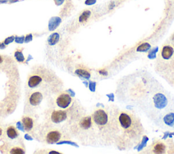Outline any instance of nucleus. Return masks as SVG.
Masks as SVG:
<instances>
[{
	"instance_id": "f257e3e1",
	"label": "nucleus",
	"mask_w": 174,
	"mask_h": 154,
	"mask_svg": "<svg viewBox=\"0 0 174 154\" xmlns=\"http://www.w3.org/2000/svg\"><path fill=\"white\" fill-rule=\"evenodd\" d=\"M54 76L45 67L39 66L32 69L28 75L26 86L28 90H39L43 92L47 89L51 90L52 88V82L54 80Z\"/></svg>"
},
{
	"instance_id": "f03ea898",
	"label": "nucleus",
	"mask_w": 174,
	"mask_h": 154,
	"mask_svg": "<svg viewBox=\"0 0 174 154\" xmlns=\"http://www.w3.org/2000/svg\"><path fill=\"white\" fill-rule=\"evenodd\" d=\"M33 136L46 144L58 143L65 140V134L61 130L46 123L37 127Z\"/></svg>"
},
{
	"instance_id": "7ed1b4c3",
	"label": "nucleus",
	"mask_w": 174,
	"mask_h": 154,
	"mask_svg": "<svg viewBox=\"0 0 174 154\" xmlns=\"http://www.w3.org/2000/svg\"><path fill=\"white\" fill-rule=\"evenodd\" d=\"M67 112L63 109H50L45 114V123L50 126L58 125L67 119Z\"/></svg>"
},
{
	"instance_id": "20e7f679",
	"label": "nucleus",
	"mask_w": 174,
	"mask_h": 154,
	"mask_svg": "<svg viewBox=\"0 0 174 154\" xmlns=\"http://www.w3.org/2000/svg\"><path fill=\"white\" fill-rule=\"evenodd\" d=\"M25 100V110L31 111L32 109H35L41 103L44 97L43 92L39 90H34L27 91Z\"/></svg>"
},
{
	"instance_id": "39448f33",
	"label": "nucleus",
	"mask_w": 174,
	"mask_h": 154,
	"mask_svg": "<svg viewBox=\"0 0 174 154\" xmlns=\"http://www.w3.org/2000/svg\"><path fill=\"white\" fill-rule=\"evenodd\" d=\"M0 151L3 153L12 154H22L25 153V148L21 142L14 143V142L3 140V142L0 145Z\"/></svg>"
},
{
	"instance_id": "423d86ee",
	"label": "nucleus",
	"mask_w": 174,
	"mask_h": 154,
	"mask_svg": "<svg viewBox=\"0 0 174 154\" xmlns=\"http://www.w3.org/2000/svg\"><path fill=\"white\" fill-rule=\"evenodd\" d=\"M22 126L25 132L33 136L37 128L36 119L31 113H24L20 119Z\"/></svg>"
},
{
	"instance_id": "0eeeda50",
	"label": "nucleus",
	"mask_w": 174,
	"mask_h": 154,
	"mask_svg": "<svg viewBox=\"0 0 174 154\" xmlns=\"http://www.w3.org/2000/svg\"><path fill=\"white\" fill-rule=\"evenodd\" d=\"M3 138H4L6 141L15 142L19 139L20 132L14 125H8L4 129Z\"/></svg>"
},
{
	"instance_id": "6e6552de",
	"label": "nucleus",
	"mask_w": 174,
	"mask_h": 154,
	"mask_svg": "<svg viewBox=\"0 0 174 154\" xmlns=\"http://www.w3.org/2000/svg\"><path fill=\"white\" fill-rule=\"evenodd\" d=\"M72 99L69 93L61 92L57 95L55 99V103L58 108L61 109H65L69 107Z\"/></svg>"
},
{
	"instance_id": "1a4fd4ad",
	"label": "nucleus",
	"mask_w": 174,
	"mask_h": 154,
	"mask_svg": "<svg viewBox=\"0 0 174 154\" xmlns=\"http://www.w3.org/2000/svg\"><path fill=\"white\" fill-rule=\"evenodd\" d=\"M94 122L98 126H104L107 123L108 117L107 114L103 109H97L92 115Z\"/></svg>"
},
{
	"instance_id": "9d476101",
	"label": "nucleus",
	"mask_w": 174,
	"mask_h": 154,
	"mask_svg": "<svg viewBox=\"0 0 174 154\" xmlns=\"http://www.w3.org/2000/svg\"><path fill=\"white\" fill-rule=\"evenodd\" d=\"M119 121H120V126L124 130H129L132 126V117L127 113L122 112L120 113L119 116Z\"/></svg>"
},
{
	"instance_id": "9b49d317",
	"label": "nucleus",
	"mask_w": 174,
	"mask_h": 154,
	"mask_svg": "<svg viewBox=\"0 0 174 154\" xmlns=\"http://www.w3.org/2000/svg\"><path fill=\"white\" fill-rule=\"evenodd\" d=\"M154 102L157 109H163L167 104V99L164 94L158 93L154 96Z\"/></svg>"
},
{
	"instance_id": "f8f14e48",
	"label": "nucleus",
	"mask_w": 174,
	"mask_h": 154,
	"mask_svg": "<svg viewBox=\"0 0 174 154\" xmlns=\"http://www.w3.org/2000/svg\"><path fill=\"white\" fill-rule=\"evenodd\" d=\"M174 53L173 47L171 45H164L162 47V50L161 52V56L162 58L164 60H169L171 57L173 56Z\"/></svg>"
},
{
	"instance_id": "ddd939ff",
	"label": "nucleus",
	"mask_w": 174,
	"mask_h": 154,
	"mask_svg": "<svg viewBox=\"0 0 174 154\" xmlns=\"http://www.w3.org/2000/svg\"><path fill=\"white\" fill-rule=\"evenodd\" d=\"M92 124V118L89 116L85 117L80 121V126L83 129H88Z\"/></svg>"
},
{
	"instance_id": "4468645a",
	"label": "nucleus",
	"mask_w": 174,
	"mask_h": 154,
	"mask_svg": "<svg viewBox=\"0 0 174 154\" xmlns=\"http://www.w3.org/2000/svg\"><path fill=\"white\" fill-rule=\"evenodd\" d=\"M61 22V19L59 17H53L50 19L49 22V29L50 31H53L57 26L59 25V24Z\"/></svg>"
},
{
	"instance_id": "2eb2a0df",
	"label": "nucleus",
	"mask_w": 174,
	"mask_h": 154,
	"mask_svg": "<svg viewBox=\"0 0 174 154\" xmlns=\"http://www.w3.org/2000/svg\"><path fill=\"white\" fill-rule=\"evenodd\" d=\"M164 122L169 126H172L174 123V113H169L164 117Z\"/></svg>"
},
{
	"instance_id": "dca6fc26",
	"label": "nucleus",
	"mask_w": 174,
	"mask_h": 154,
	"mask_svg": "<svg viewBox=\"0 0 174 154\" xmlns=\"http://www.w3.org/2000/svg\"><path fill=\"white\" fill-rule=\"evenodd\" d=\"M59 38H60L59 34L57 33H52V35H50V36L49 37L48 39L49 44L52 45L56 44V43L58 41V40H59Z\"/></svg>"
},
{
	"instance_id": "f3484780",
	"label": "nucleus",
	"mask_w": 174,
	"mask_h": 154,
	"mask_svg": "<svg viewBox=\"0 0 174 154\" xmlns=\"http://www.w3.org/2000/svg\"><path fill=\"white\" fill-rule=\"evenodd\" d=\"M165 145L162 142H158L154 146V151L156 153H162L165 151Z\"/></svg>"
},
{
	"instance_id": "a211bd4d",
	"label": "nucleus",
	"mask_w": 174,
	"mask_h": 154,
	"mask_svg": "<svg viewBox=\"0 0 174 154\" xmlns=\"http://www.w3.org/2000/svg\"><path fill=\"white\" fill-rule=\"evenodd\" d=\"M75 73L78 76H80V77H84L85 79H89L90 77V74L88 73V71L82 69H78L75 70Z\"/></svg>"
},
{
	"instance_id": "6ab92c4d",
	"label": "nucleus",
	"mask_w": 174,
	"mask_h": 154,
	"mask_svg": "<svg viewBox=\"0 0 174 154\" xmlns=\"http://www.w3.org/2000/svg\"><path fill=\"white\" fill-rule=\"evenodd\" d=\"M90 14H91V12L89 10H86L84 12H82V14L80 15V16L79 17V22H86L87 20H88V18H89Z\"/></svg>"
},
{
	"instance_id": "aec40b11",
	"label": "nucleus",
	"mask_w": 174,
	"mask_h": 154,
	"mask_svg": "<svg viewBox=\"0 0 174 154\" xmlns=\"http://www.w3.org/2000/svg\"><path fill=\"white\" fill-rule=\"evenodd\" d=\"M151 45L150 43H143L141 45H139L137 47V52H147V50H149L150 49Z\"/></svg>"
},
{
	"instance_id": "412c9836",
	"label": "nucleus",
	"mask_w": 174,
	"mask_h": 154,
	"mask_svg": "<svg viewBox=\"0 0 174 154\" xmlns=\"http://www.w3.org/2000/svg\"><path fill=\"white\" fill-rule=\"evenodd\" d=\"M14 56L16 59L19 62H24V57L22 54V52L21 50H17L14 53Z\"/></svg>"
},
{
	"instance_id": "4be33fe9",
	"label": "nucleus",
	"mask_w": 174,
	"mask_h": 154,
	"mask_svg": "<svg viewBox=\"0 0 174 154\" xmlns=\"http://www.w3.org/2000/svg\"><path fill=\"white\" fill-rule=\"evenodd\" d=\"M158 51V47H156V48L152 49V50L150 51V52L148 54V58H151V59H153L156 57V53Z\"/></svg>"
},
{
	"instance_id": "5701e85b",
	"label": "nucleus",
	"mask_w": 174,
	"mask_h": 154,
	"mask_svg": "<svg viewBox=\"0 0 174 154\" xmlns=\"http://www.w3.org/2000/svg\"><path fill=\"white\" fill-rule=\"evenodd\" d=\"M95 87H96V83L94 82H92V81H90L89 83L90 90H91L92 92H94V90H95Z\"/></svg>"
},
{
	"instance_id": "b1692460",
	"label": "nucleus",
	"mask_w": 174,
	"mask_h": 154,
	"mask_svg": "<svg viewBox=\"0 0 174 154\" xmlns=\"http://www.w3.org/2000/svg\"><path fill=\"white\" fill-rule=\"evenodd\" d=\"M97 0H86L85 1V4L88 5H93L96 3Z\"/></svg>"
},
{
	"instance_id": "393cba45",
	"label": "nucleus",
	"mask_w": 174,
	"mask_h": 154,
	"mask_svg": "<svg viewBox=\"0 0 174 154\" xmlns=\"http://www.w3.org/2000/svg\"><path fill=\"white\" fill-rule=\"evenodd\" d=\"M14 41V37L12 36V37H7L6 39L5 40V43H6V44H8L9 43L12 42V41Z\"/></svg>"
},
{
	"instance_id": "a878e982",
	"label": "nucleus",
	"mask_w": 174,
	"mask_h": 154,
	"mask_svg": "<svg viewBox=\"0 0 174 154\" xmlns=\"http://www.w3.org/2000/svg\"><path fill=\"white\" fill-rule=\"evenodd\" d=\"M54 2H55L56 5H60L64 3L65 0H54Z\"/></svg>"
},
{
	"instance_id": "bb28decb",
	"label": "nucleus",
	"mask_w": 174,
	"mask_h": 154,
	"mask_svg": "<svg viewBox=\"0 0 174 154\" xmlns=\"http://www.w3.org/2000/svg\"><path fill=\"white\" fill-rule=\"evenodd\" d=\"M3 134H4V129L1 126H0V138H3Z\"/></svg>"
},
{
	"instance_id": "cd10ccee",
	"label": "nucleus",
	"mask_w": 174,
	"mask_h": 154,
	"mask_svg": "<svg viewBox=\"0 0 174 154\" xmlns=\"http://www.w3.org/2000/svg\"><path fill=\"white\" fill-rule=\"evenodd\" d=\"M99 73L101 74V75H107V72L104 69L100 70V71H99Z\"/></svg>"
},
{
	"instance_id": "c85d7f7f",
	"label": "nucleus",
	"mask_w": 174,
	"mask_h": 154,
	"mask_svg": "<svg viewBox=\"0 0 174 154\" xmlns=\"http://www.w3.org/2000/svg\"><path fill=\"white\" fill-rule=\"evenodd\" d=\"M31 39H32V35H31V34H29V35H27V37H26L25 41H26V42H28V41H31Z\"/></svg>"
},
{
	"instance_id": "c756f323",
	"label": "nucleus",
	"mask_w": 174,
	"mask_h": 154,
	"mask_svg": "<svg viewBox=\"0 0 174 154\" xmlns=\"http://www.w3.org/2000/svg\"><path fill=\"white\" fill-rule=\"evenodd\" d=\"M16 41L18 43H21L23 41V37H16Z\"/></svg>"
},
{
	"instance_id": "7c9ffc66",
	"label": "nucleus",
	"mask_w": 174,
	"mask_h": 154,
	"mask_svg": "<svg viewBox=\"0 0 174 154\" xmlns=\"http://www.w3.org/2000/svg\"><path fill=\"white\" fill-rule=\"evenodd\" d=\"M18 0H10V1L11 3H13V2H16V1H18Z\"/></svg>"
}]
</instances>
